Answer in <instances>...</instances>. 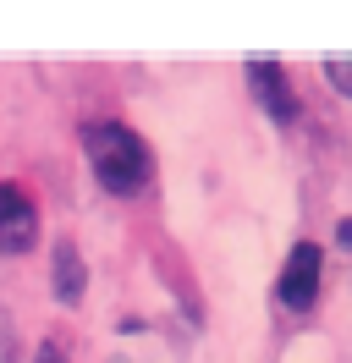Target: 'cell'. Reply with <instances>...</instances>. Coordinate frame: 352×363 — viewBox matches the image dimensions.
Wrapping results in <instances>:
<instances>
[{"instance_id":"6","label":"cell","mask_w":352,"mask_h":363,"mask_svg":"<svg viewBox=\"0 0 352 363\" xmlns=\"http://www.w3.org/2000/svg\"><path fill=\"white\" fill-rule=\"evenodd\" d=\"M325 77L336 94H352V55H325Z\"/></svg>"},{"instance_id":"3","label":"cell","mask_w":352,"mask_h":363,"mask_svg":"<svg viewBox=\"0 0 352 363\" xmlns=\"http://www.w3.org/2000/svg\"><path fill=\"white\" fill-rule=\"evenodd\" d=\"M248 89H253V99L264 105V116H270L275 127H292V121H297V94H292L286 67L275 55H248Z\"/></svg>"},{"instance_id":"8","label":"cell","mask_w":352,"mask_h":363,"mask_svg":"<svg viewBox=\"0 0 352 363\" xmlns=\"http://www.w3.org/2000/svg\"><path fill=\"white\" fill-rule=\"evenodd\" d=\"M336 242H341V248L352 253V220H341V226H336Z\"/></svg>"},{"instance_id":"1","label":"cell","mask_w":352,"mask_h":363,"mask_svg":"<svg viewBox=\"0 0 352 363\" xmlns=\"http://www.w3.org/2000/svg\"><path fill=\"white\" fill-rule=\"evenodd\" d=\"M83 155H88L94 182L105 187L110 199H138L154 177V149L132 133V127H121V121H94V127H83Z\"/></svg>"},{"instance_id":"2","label":"cell","mask_w":352,"mask_h":363,"mask_svg":"<svg viewBox=\"0 0 352 363\" xmlns=\"http://www.w3.org/2000/svg\"><path fill=\"white\" fill-rule=\"evenodd\" d=\"M319 270H325V248L319 242H292L281 275H275V297L286 314H308L319 303Z\"/></svg>"},{"instance_id":"4","label":"cell","mask_w":352,"mask_h":363,"mask_svg":"<svg viewBox=\"0 0 352 363\" xmlns=\"http://www.w3.org/2000/svg\"><path fill=\"white\" fill-rule=\"evenodd\" d=\"M33 242H39V209L28 187L0 182V253H28Z\"/></svg>"},{"instance_id":"5","label":"cell","mask_w":352,"mask_h":363,"mask_svg":"<svg viewBox=\"0 0 352 363\" xmlns=\"http://www.w3.org/2000/svg\"><path fill=\"white\" fill-rule=\"evenodd\" d=\"M50 286H55V297H61L66 308L83 303V292H88V264H83V253L72 248L66 237L50 248Z\"/></svg>"},{"instance_id":"7","label":"cell","mask_w":352,"mask_h":363,"mask_svg":"<svg viewBox=\"0 0 352 363\" xmlns=\"http://www.w3.org/2000/svg\"><path fill=\"white\" fill-rule=\"evenodd\" d=\"M33 363H66V352H61V347H55V341H44L39 352H33Z\"/></svg>"}]
</instances>
